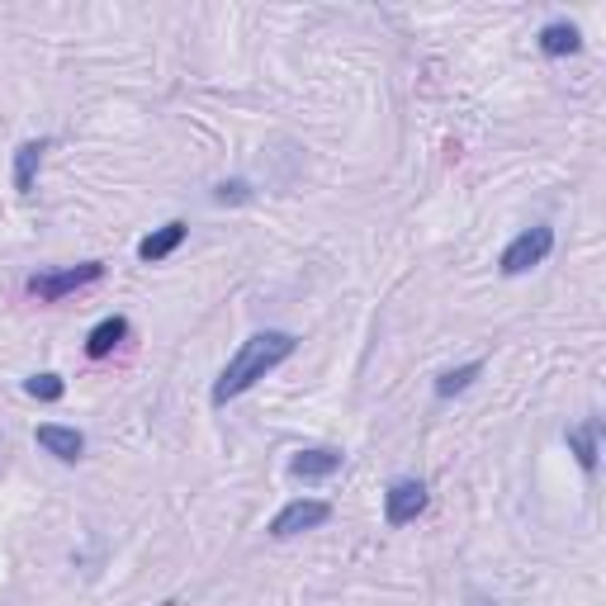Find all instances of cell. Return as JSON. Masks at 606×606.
I'll return each instance as SVG.
<instances>
[{
    "mask_svg": "<svg viewBox=\"0 0 606 606\" xmlns=\"http://www.w3.org/2000/svg\"><path fill=\"white\" fill-rule=\"evenodd\" d=\"M294 332H256V336H246V342L238 346V355H233V361H228L223 365V374H219V380H213V407H223V403H233V398H242L246 394V388H252V384H261L265 380V374H271V370H280L284 361H290V355H294Z\"/></svg>",
    "mask_w": 606,
    "mask_h": 606,
    "instance_id": "6da1fadb",
    "label": "cell"
},
{
    "mask_svg": "<svg viewBox=\"0 0 606 606\" xmlns=\"http://www.w3.org/2000/svg\"><path fill=\"white\" fill-rule=\"evenodd\" d=\"M549 252H555V228H526V233H516L507 246H503V256H497V271L503 275H526L531 265H541Z\"/></svg>",
    "mask_w": 606,
    "mask_h": 606,
    "instance_id": "7a4b0ae2",
    "label": "cell"
},
{
    "mask_svg": "<svg viewBox=\"0 0 606 606\" xmlns=\"http://www.w3.org/2000/svg\"><path fill=\"white\" fill-rule=\"evenodd\" d=\"M104 275L100 261H85V265H67V271H52V275H33L29 280V294L39 303H62L67 294L85 290V284H95Z\"/></svg>",
    "mask_w": 606,
    "mask_h": 606,
    "instance_id": "3957f363",
    "label": "cell"
},
{
    "mask_svg": "<svg viewBox=\"0 0 606 606\" xmlns=\"http://www.w3.org/2000/svg\"><path fill=\"white\" fill-rule=\"evenodd\" d=\"M332 516L327 503H317V497H294L290 507H280V516L271 522V536L275 541H290V536H303V531H313V526H323Z\"/></svg>",
    "mask_w": 606,
    "mask_h": 606,
    "instance_id": "277c9868",
    "label": "cell"
},
{
    "mask_svg": "<svg viewBox=\"0 0 606 606\" xmlns=\"http://www.w3.org/2000/svg\"><path fill=\"white\" fill-rule=\"evenodd\" d=\"M422 512H426L422 478H398V484H388V493H384V522L388 526H407V522H417Z\"/></svg>",
    "mask_w": 606,
    "mask_h": 606,
    "instance_id": "5b68a950",
    "label": "cell"
},
{
    "mask_svg": "<svg viewBox=\"0 0 606 606\" xmlns=\"http://www.w3.org/2000/svg\"><path fill=\"white\" fill-rule=\"evenodd\" d=\"M33 441H39L48 455L67 459V465H77V459H81V451H85V436L77 432V426H58V422H43L39 432H33Z\"/></svg>",
    "mask_w": 606,
    "mask_h": 606,
    "instance_id": "8992f818",
    "label": "cell"
},
{
    "mask_svg": "<svg viewBox=\"0 0 606 606\" xmlns=\"http://www.w3.org/2000/svg\"><path fill=\"white\" fill-rule=\"evenodd\" d=\"M342 469V451H299L290 459V474L303 478V484H317V478H332Z\"/></svg>",
    "mask_w": 606,
    "mask_h": 606,
    "instance_id": "52a82bcc",
    "label": "cell"
},
{
    "mask_svg": "<svg viewBox=\"0 0 606 606\" xmlns=\"http://www.w3.org/2000/svg\"><path fill=\"white\" fill-rule=\"evenodd\" d=\"M185 233H190L185 223H166V228H156V233H148V238L138 242V256H142V261H166V256L175 252V246L185 242Z\"/></svg>",
    "mask_w": 606,
    "mask_h": 606,
    "instance_id": "ba28073f",
    "label": "cell"
},
{
    "mask_svg": "<svg viewBox=\"0 0 606 606\" xmlns=\"http://www.w3.org/2000/svg\"><path fill=\"white\" fill-rule=\"evenodd\" d=\"M123 336H129V317H104V323H95L91 327V336H85V355H91V361H100V355H110Z\"/></svg>",
    "mask_w": 606,
    "mask_h": 606,
    "instance_id": "9c48e42d",
    "label": "cell"
},
{
    "mask_svg": "<svg viewBox=\"0 0 606 606\" xmlns=\"http://www.w3.org/2000/svg\"><path fill=\"white\" fill-rule=\"evenodd\" d=\"M597 432L602 426L597 422H583V426H574V432H564V441H568V451L578 455V465H583V474H597Z\"/></svg>",
    "mask_w": 606,
    "mask_h": 606,
    "instance_id": "30bf717a",
    "label": "cell"
},
{
    "mask_svg": "<svg viewBox=\"0 0 606 606\" xmlns=\"http://www.w3.org/2000/svg\"><path fill=\"white\" fill-rule=\"evenodd\" d=\"M43 152H48V142H20V152H14V190L20 194L33 190V175H39Z\"/></svg>",
    "mask_w": 606,
    "mask_h": 606,
    "instance_id": "8fae6325",
    "label": "cell"
},
{
    "mask_svg": "<svg viewBox=\"0 0 606 606\" xmlns=\"http://www.w3.org/2000/svg\"><path fill=\"white\" fill-rule=\"evenodd\" d=\"M583 48V33L574 24H545L541 29V52L545 58H568V52Z\"/></svg>",
    "mask_w": 606,
    "mask_h": 606,
    "instance_id": "7c38bea8",
    "label": "cell"
},
{
    "mask_svg": "<svg viewBox=\"0 0 606 606\" xmlns=\"http://www.w3.org/2000/svg\"><path fill=\"white\" fill-rule=\"evenodd\" d=\"M484 374V365L469 361V365H459V370H445L441 380H436V398H455V394H465V388Z\"/></svg>",
    "mask_w": 606,
    "mask_h": 606,
    "instance_id": "4fadbf2b",
    "label": "cell"
},
{
    "mask_svg": "<svg viewBox=\"0 0 606 606\" xmlns=\"http://www.w3.org/2000/svg\"><path fill=\"white\" fill-rule=\"evenodd\" d=\"M24 394L39 398V403H58V398L67 394V384L58 380V374H29V380H24Z\"/></svg>",
    "mask_w": 606,
    "mask_h": 606,
    "instance_id": "5bb4252c",
    "label": "cell"
},
{
    "mask_svg": "<svg viewBox=\"0 0 606 606\" xmlns=\"http://www.w3.org/2000/svg\"><path fill=\"white\" fill-rule=\"evenodd\" d=\"M242 200H252V185L246 181H223L213 190V204H242Z\"/></svg>",
    "mask_w": 606,
    "mask_h": 606,
    "instance_id": "9a60e30c",
    "label": "cell"
}]
</instances>
